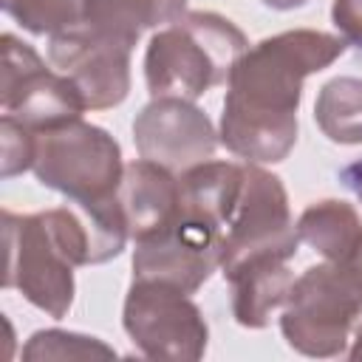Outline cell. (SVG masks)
Instances as JSON below:
<instances>
[{"instance_id": "obj_1", "label": "cell", "mask_w": 362, "mask_h": 362, "mask_svg": "<svg viewBox=\"0 0 362 362\" xmlns=\"http://www.w3.org/2000/svg\"><path fill=\"white\" fill-rule=\"evenodd\" d=\"M345 40L294 28L246 48L229 74L221 113V144L252 161H283L297 141V107L305 76L328 68L345 51Z\"/></svg>"}, {"instance_id": "obj_2", "label": "cell", "mask_w": 362, "mask_h": 362, "mask_svg": "<svg viewBox=\"0 0 362 362\" xmlns=\"http://www.w3.org/2000/svg\"><path fill=\"white\" fill-rule=\"evenodd\" d=\"M3 288H17L31 305L62 320L74 305V269L93 266V235L74 204L17 215L3 209Z\"/></svg>"}, {"instance_id": "obj_3", "label": "cell", "mask_w": 362, "mask_h": 362, "mask_svg": "<svg viewBox=\"0 0 362 362\" xmlns=\"http://www.w3.org/2000/svg\"><path fill=\"white\" fill-rule=\"evenodd\" d=\"M246 48V37L232 20L215 11H184L150 37L144 54L147 90L153 99L175 96L195 102L209 88L229 82Z\"/></svg>"}, {"instance_id": "obj_4", "label": "cell", "mask_w": 362, "mask_h": 362, "mask_svg": "<svg viewBox=\"0 0 362 362\" xmlns=\"http://www.w3.org/2000/svg\"><path fill=\"white\" fill-rule=\"evenodd\" d=\"M31 170L42 187L62 192L71 204H99L119 192L124 164L107 130L74 119L37 133Z\"/></svg>"}, {"instance_id": "obj_5", "label": "cell", "mask_w": 362, "mask_h": 362, "mask_svg": "<svg viewBox=\"0 0 362 362\" xmlns=\"http://www.w3.org/2000/svg\"><path fill=\"white\" fill-rule=\"evenodd\" d=\"M362 314V300L334 263L308 266L291 286L280 331L305 356H339Z\"/></svg>"}, {"instance_id": "obj_6", "label": "cell", "mask_w": 362, "mask_h": 362, "mask_svg": "<svg viewBox=\"0 0 362 362\" xmlns=\"http://www.w3.org/2000/svg\"><path fill=\"white\" fill-rule=\"evenodd\" d=\"M122 322L133 345L147 359L195 362L206 351L209 328L201 308L189 300V294L173 286L133 280L124 297Z\"/></svg>"}, {"instance_id": "obj_7", "label": "cell", "mask_w": 362, "mask_h": 362, "mask_svg": "<svg viewBox=\"0 0 362 362\" xmlns=\"http://www.w3.org/2000/svg\"><path fill=\"white\" fill-rule=\"evenodd\" d=\"M0 48H3V68H0L3 116L25 124L34 133L82 119V113L88 110L85 99L65 74L45 68L40 54L14 34H3Z\"/></svg>"}, {"instance_id": "obj_8", "label": "cell", "mask_w": 362, "mask_h": 362, "mask_svg": "<svg viewBox=\"0 0 362 362\" xmlns=\"http://www.w3.org/2000/svg\"><path fill=\"white\" fill-rule=\"evenodd\" d=\"M223 235V226L175 206L158 232L136 240L133 280H153L192 294L221 266Z\"/></svg>"}, {"instance_id": "obj_9", "label": "cell", "mask_w": 362, "mask_h": 362, "mask_svg": "<svg viewBox=\"0 0 362 362\" xmlns=\"http://www.w3.org/2000/svg\"><path fill=\"white\" fill-rule=\"evenodd\" d=\"M300 235L291 223L283 181L257 164H243V189L223 235L221 269L229 272L240 260L263 252L294 257Z\"/></svg>"}, {"instance_id": "obj_10", "label": "cell", "mask_w": 362, "mask_h": 362, "mask_svg": "<svg viewBox=\"0 0 362 362\" xmlns=\"http://www.w3.org/2000/svg\"><path fill=\"white\" fill-rule=\"evenodd\" d=\"M130 51L82 23L51 34L48 42L51 65L76 85L88 110H107L124 102L130 90Z\"/></svg>"}, {"instance_id": "obj_11", "label": "cell", "mask_w": 362, "mask_h": 362, "mask_svg": "<svg viewBox=\"0 0 362 362\" xmlns=\"http://www.w3.org/2000/svg\"><path fill=\"white\" fill-rule=\"evenodd\" d=\"M133 141L141 158L173 173H184L201 161H209L221 139L209 116L189 99L158 96L136 116Z\"/></svg>"}, {"instance_id": "obj_12", "label": "cell", "mask_w": 362, "mask_h": 362, "mask_svg": "<svg viewBox=\"0 0 362 362\" xmlns=\"http://www.w3.org/2000/svg\"><path fill=\"white\" fill-rule=\"evenodd\" d=\"M286 255L263 252L240 260L223 277L232 286V314L243 328H266L277 305H286L294 286Z\"/></svg>"}, {"instance_id": "obj_13", "label": "cell", "mask_w": 362, "mask_h": 362, "mask_svg": "<svg viewBox=\"0 0 362 362\" xmlns=\"http://www.w3.org/2000/svg\"><path fill=\"white\" fill-rule=\"evenodd\" d=\"M116 198L122 204L130 238L144 240L173 218L178 204V175L156 161L136 158L124 164Z\"/></svg>"}, {"instance_id": "obj_14", "label": "cell", "mask_w": 362, "mask_h": 362, "mask_svg": "<svg viewBox=\"0 0 362 362\" xmlns=\"http://www.w3.org/2000/svg\"><path fill=\"white\" fill-rule=\"evenodd\" d=\"M297 235L303 243H308L314 252H320L325 260L337 263L342 260L351 246L362 235V218L348 201H317L303 209L297 221Z\"/></svg>"}, {"instance_id": "obj_15", "label": "cell", "mask_w": 362, "mask_h": 362, "mask_svg": "<svg viewBox=\"0 0 362 362\" xmlns=\"http://www.w3.org/2000/svg\"><path fill=\"white\" fill-rule=\"evenodd\" d=\"M79 23L102 37L133 48L141 31L161 25L164 17L158 0H85Z\"/></svg>"}, {"instance_id": "obj_16", "label": "cell", "mask_w": 362, "mask_h": 362, "mask_svg": "<svg viewBox=\"0 0 362 362\" xmlns=\"http://www.w3.org/2000/svg\"><path fill=\"white\" fill-rule=\"evenodd\" d=\"M314 119L337 144H362V79L337 76L317 93Z\"/></svg>"}, {"instance_id": "obj_17", "label": "cell", "mask_w": 362, "mask_h": 362, "mask_svg": "<svg viewBox=\"0 0 362 362\" xmlns=\"http://www.w3.org/2000/svg\"><path fill=\"white\" fill-rule=\"evenodd\" d=\"M85 0H3V11L31 34H59L82 20Z\"/></svg>"}, {"instance_id": "obj_18", "label": "cell", "mask_w": 362, "mask_h": 362, "mask_svg": "<svg viewBox=\"0 0 362 362\" xmlns=\"http://www.w3.org/2000/svg\"><path fill=\"white\" fill-rule=\"evenodd\" d=\"M90 356L110 359V356H116V351L110 345L99 342L96 337L71 334V331H59V328L37 331L28 339V345L23 348V359H28V362H34V359H90Z\"/></svg>"}, {"instance_id": "obj_19", "label": "cell", "mask_w": 362, "mask_h": 362, "mask_svg": "<svg viewBox=\"0 0 362 362\" xmlns=\"http://www.w3.org/2000/svg\"><path fill=\"white\" fill-rule=\"evenodd\" d=\"M0 141H3V178H11L17 173L31 170L34 164V150H37V133L28 130L25 124L3 116L0 119Z\"/></svg>"}, {"instance_id": "obj_20", "label": "cell", "mask_w": 362, "mask_h": 362, "mask_svg": "<svg viewBox=\"0 0 362 362\" xmlns=\"http://www.w3.org/2000/svg\"><path fill=\"white\" fill-rule=\"evenodd\" d=\"M331 20L345 42L362 48V0H334Z\"/></svg>"}, {"instance_id": "obj_21", "label": "cell", "mask_w": 362, "mask_h": 362, "mask_svg": "<svg viewBox=\"0 0 362 362\" xmlns=\"http://www.w3.org/2000/svg\"><path fill=\"white\" fill-rule=\"evenodd\" d=\"M328 263H331V260H328ZM334 266L348 277V283L354 286V291H356L359 300H362V235H359V240L351 246V252H348L342 260H337Z\"/></svg>"}, {"instance_id": "obj_22", "label": "cell", "mask_w": 362, "mask_h": 362, "mask_svg": "<svg viewBox=\"0 0 362 362\" xmlns=\"http://www.w3.org/2000/svg\"><path fill=\"white\" fill-rule=\"evenodd\" d=\"M339 181L362 201V161H351L348 167L339 170Z\"/></svg>"}, {"instance_id": "obj_23", "label": "cell", "mask_w": 362, "mask_h": 362, "mask_svg": "<svg viewBox=\"0 0 362 362\" xmlns=\"http://www.w3.org/2000/svg\"><path fill=\"white\" fill-rule=\"evenodd\" d=\"M263 6H269V8H277V11H288V8H300V6H305L308 0H260Z\"/></svg>"}, {"instance_id": "obj_24", "label": "cell", "mask_w": 362, "mask_h": 362, "mask_svg": "<svg viewBox=\"0 0 362 362\" xmlns=\"http://www.w3.org/2000/svg\"><path fill=\"white\" fill-rule=\"evenodd\" d=\"M348 356H351L354 362L362 359V325H359V331H356V337H354V348L348 351Z\"/></svg>"}]
</instances>
